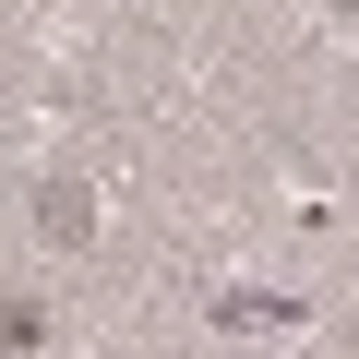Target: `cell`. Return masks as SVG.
I'll list each match as a JSON object with an SVG mask.
<instances>
[{"mask_svg": "<svg viewBox=\"0 0 359 359\" xmlns=\"http://www.w3.org/2000/svg\"><path fill=\"white\" fill-rule=\"evenodd\" d=\"M0 347H13V359L48 347V311H36V299H0Z\"/></svg>", "mask_w": 359, "mask_h": 359, "instance_id": "obj_2", "label": "cell"}, {"mask_svg": "<svg viewBox=\"0 0 359 359\" xmlns=\"http://www.w3.org/2000/svg\"><path fill=\"white\" fill-rule=\"evenodd\" d=\"M96 240V192L84 180H36V252H84Z\"/></svg>", "mask_w": 359, "mask_h": 359, "instance_id": "obj_1", "label": "cell"}]
</instances>
